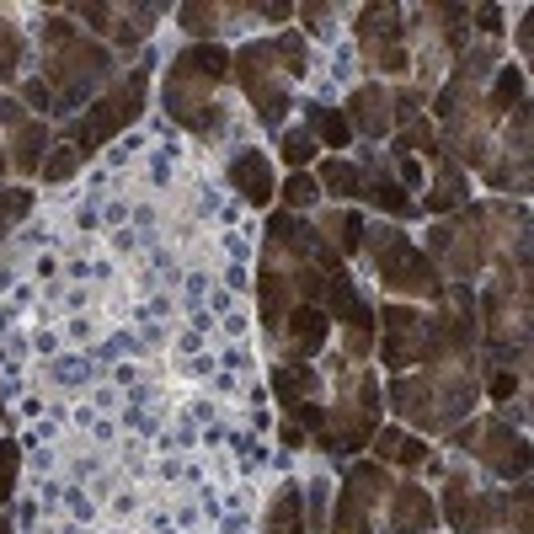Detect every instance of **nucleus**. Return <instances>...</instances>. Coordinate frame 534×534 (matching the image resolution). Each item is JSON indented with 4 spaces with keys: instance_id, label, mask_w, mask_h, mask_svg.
I'll return each mask as SVG.
<instances>
[{
    "instance_id": "obj_32",
    "label": "nucleus",
    "mask_w": 534,
    "mask_h": 534,
    "mask_svg": "<svg viewBox=\"0 0 534 534\" xmlns=\"http://www.w3.org/2000/svg\"><path fill=\"white\" fill-rule=\"evenodd\" d=\"M182 27H187V33H214V27H219V11L214 6H182Z\"/></svg>"
},
{
    "instance_id": "obj_25",
    "label": "nucleus",
    "mask_w": 534,
    "mask_h": 534,
    "mask_svg": "<svg viewBox=\"0 0 534 534\" xmlns=\"http://www.w3.org/2000/svg\"><path fill=\"white\" fill-rule=\"evenodd\" d=\"M278 155H284L294 171L310 166V161H316V134H310V129H289L284 139H278Z\"/></svg>"
},
{
    "instance_id": "obj_4",
    "label": "nucleus",
    "mask_w": 534,
    "mask_h": 534,
    "mask_svg": "<svg viewBox=\"0 0 534 534\" xmlns=\"http://www.w3.org/2000/svg\"><path fill=\"white\" fill-rule=\"evenodd\" d=\"M385 492H390L385 465H353L348 486H342V508L332 518V534H369V513L385 502Z\"/></svg>"
},
{
    "instance_id": "obj_27",
    "label": "nucleus",
    "mask_w": 534,
    "mask_h": 534,
    "mask_svg": "<svg viewBox=\"0 0 534 534\" xmlns=\"http://www.w3.org/2000/svg\"><path fill=\"white\" fill-rule=\"evenodd\" d=\"M460 198H465V187H460V177L444 166V177H438V187L428 193V209H433V214H449V209H460Z\"/></svg>"
},
{
    "instance_id": "obj_36",
    "label": "nucleus",
    "mask_w": 534,
    "mask_h": 534,
    "mask_svg": "<svg viewBox=\"0 0 534 534\" xmlns=\"http://www.w3.org/2000/svg\"><path fill=\"white\" fill-rule=\"evenodd\" d=\"M513 508H518V534H529V486L513 492Z\"/></svg>"
},
{
    "instance_id": "obj_9",
    "label": "nucleus",
    "mask_w": 534,
    "mask_h": 534,
    "mask_svg": "<svg viewBox=\"0 0 534 534\" xmlns=\"http://www.w3.org/2000/svg\"><path fill=\"white\" fill-rule=\"evenodd\" d=\"M107 70V49H97V43H86V38H70V43H59V59H54V81L70 91H81V81H91V75H102Z\"/></svg>"
},
{
    "instance_id": "obj_22",
    "label": "nucleus",
    "mask_w": 534,
    "mask_h": 534,
    "mask_svg": "<svg viewBox=\"0 0 534 534\" xmlns=\"http://www.w3.org/2000/svg\"><path fill=\"white\" fill-rule=\"evenodd\" d=\"M262 321L267 326H278L284 321V300H289V284H284V273H278V267H262Z\"/></svg>"
},
{
    "instance_id": "obj_23",
    "label": "nucleus",
    "mask_w": 534,
    "mask_h": 534,
    "mask_svg": "<svg viewBox=\"0 0 534 534\" xmlns=\"http://www.w3.org/2000/svg\"><path fill=\"white\" fill-rule=\"evenodd\" d=\"M444 513H449V524H454V529H465V534H470V518H476V497H470V486H465L460 476L444 486Z\"/></svg>"
},
{
    "instance_id": "obj_44",
    "label": "nucleus",
    "mask_w": 534,
    "mask_h": 534,
    "mask_svg": "<svg viewBox=\"0 0 534 534\" xmlns=\"http://www.w3.org/2000/svg\"><path fill=\"white\" fill-rule=\"evenodd\" d=\"M0 166H6V155H0Z\"/></svg>"
},
{
    "instance_id": "obj_12",
    "label": "nucleus",
    "mask_w": 534,
    "mask_h": 534,
    "mask_svg": "<svg viewBox=\"0 0 534 534\" xmlns=\"http://www.w3.org/2000/svg\"><path fill=\"white\" fill-rule=\"evenodd\" d=\"M225 70H230V54L214 49V43H193V49H182L177 65H171V75H177V81H198V86L225 81Z\"/></svg>"
},
{
    "instance_id": "obj_19",
    "label": "nucleus",
    "mask_w": 534,
    "mask_h": 534,
    "mask_svg": "<svg viewBox=\"0 0 534 534\" xmlns=\"http://www.w3.org/2000/svg\"><path fill=\"white\" fill-rule=\"evenodd\" d=\"M326 246H332V251H358V246H364V219H358L353 209L326 214Z\"/></svg>"
},
{
    "instance_id": "obj_10",
    "label": "nucleus",
    "mask_w": 534,
    "mask_h": 534,
    "mask_svg": "<svg viewBox=\"0 0 534 534\" xmlns=\"http://www.w3.org/2000/svg\"><path fill=\"white\" fill-rule=\"evenodd\" d=\"M433 518V497L422 486H390V534H428Z\"/></svg>"
},
{
    "instance_id": "obj_7",
    "label": "nucleus",
    "mask_w": 534,
    "mask_h": 534,
    "mask_svg": "<svg viewBox=\"0 0 534 534\" xmlns=\"http://www.w3.org/2000/svg\"><path fill=\"white\" fill-rule=\"evenodd\" d=\"M380 321H385V364H390V369L422 364V337H428V326H422L417 310L385 305V310H380Z\"/></svg>"
},
{
    "instance_id": "obj_2",
    "label": "nucleus",
    "mask_w": 534,
    "mask_h": 534,
    "mask_svg": "<svg viewBox=\"0 0 534 534\" xmlns=\"http://www.w3.org/2000/svg\"><path fill=\"white\" fill-rule=\"evenodd\" d=\"M235 70H241V86H246V97L257 102V113H262V123H278L289 113V86L278 81V59H273V43H251V49H241L230 59Z\"/></svg>"
},
{
    "instance_id": "obj_20",
    "label": "nucleus",
    "mask_w": 534,
    "mask_h": 534,
    "mask_svg": "<svg viewBox=\"0 0 534 534\" xmlns=\"http://www.w3.org/2000/svg\"><path fill=\"white\" fill-rule=\"evenodd\" d=\"M321 187L337 198H364V171H358L353 161H326L321 166Z\"/></svg>"
},
{
    "instance_id": "obj_16",
    "label": "nucleus",
    "mask_w": 534,
    "mask_h": 534,
    "mask_svg": "<svg viewBox=\"0 0 534 534\" xmlns=\"http://www.w3.org/2000/svg\"><path fill=\"white\" fill-rule=\"evenodd\" d=\"M364 198H374L380 209H390L396 219H406V214L417 209V203L406 198V187H401L396 177H385V171H374V177H364Z\"/></svg>"
},
{
    "instance_id": "obj_1",
    "label": "nucleus",
    "mask_w": 534,
    "mask_h": 534,
    "mask_svg": "<svg viewBox=\"0 0 534 534\" xmlns=\"http://www.w3.org/2000/svg\"><path fill=\"white\" fill-rule=\"evenodd\" d=\"M374 267H380V284L396 289V294H444V284H438V267L428 251H417L396 225H385L380 235H374Z\"/></svg>"
},
{
    "instance_id": "obj_29",
    "label": "nucleus",
    "mask_w": 534,
    "mask_h": 534,
    "mask_svg": "<svg viewBox=\"0 0 534 534\" xmlns=\"http://www.w3.org/2000/svg\"><path fill=\"white\" fill-rule=\"evenodd\" d=\"M75 166H81V150H75V145H59L49 161H43V182H65V177H75Z\"/></svg>"
},
{
    "instance_id": "obj_38",
    "label": "nucleus",
    "mask_w": 534,
    "mask_h": 534,
    "mask_svg": "<svg viewBox=\"0 0 534 534\" xmlns=\"http://www.w3.org/2000/svg\"><path fill=\"white\" fill-rule=\"evenodd\" d=\"M81 17H86V27H97V33H107V17H113V11H107V6H81Z\"/></svg>"
},
{
    "instance_id": "obj_8",
    "label": "nucleus",
    "mask_w": 534,
    "mask_h": 534,
    "mask_svg": "<svg viewBox=\"0 0 534 534\" xmlns=\"http://www.w3.org/2000/svg\"><path fill=\"white\" fill-rule=\"evenodd\" d=\"M166 107H171V118L187 123V129H198V134H209L219 123L214 86H198V81H177V75H171L166 81Z\"/></svg>"
},
{
    "instance_id": "obj_40",
    "label": "nucleus",
    "mask_w": 534,
    "mask_h": 534,
    "mask_svg": "<svg viewBox=\"0 0 534 534\" xmlns=\"http://www.w3.org/2000/svg\"><path fill=\"white\" fill-rule=\"evenodd\" d=\"M49 97H54V91H49V86H43V81H33V86H27V102H38V107H49Z\"/></svg>"
},
{
    "instance_id": "obj_5",
    "label": "nucleus",
    "mask_w": 534,
    "mask_h": 534,
    "mask_svg": "<svg viewBox=\"0 0 534 534\" xmlns=\"http://www.w3.org/2000/svg\"><path fill=\"white\" fill-rule=\"evenodd\" d=\"M358 38H364V54L369 65L380 70H406V49H401V22H396V6H369L364 22H358Z\"/></svg>"
},
{
    "instance_id": "obj_41",
    "label": "nucleus",
    "mask_w": 534,
    "mask_h": 534,
    "mask_svg": "<svg viewBox=\"0 0 534 534\" xmlns=\"http://www.w3.org/2000/svg\"><path fill=\"white\" fill-rule=\"evenodd\" d=\"M262 17L267 22H284V17H294V6H262Z\"/></svg>"
},
{
    "instance_id": "obj_6",
    "label": "nucleus",
    "mask_w": 534,
    "mask_h": 534,
    "mask_svg": "<svg viewBox=\"0 0 534 534\" xmlns=\"http://www.w3.org/2000/svg\"><path fill=\"white\" fill-rule=\"evenodd\" d=\"M460 438L465 444H481L476 454L497 470V476H524L529 470V449H524V438H518L508 422H481V428H470Z\"/></svg>"
},
{
    "instance_id": "obj_35",
    "label": "nucleus",
    "mask_w": 534,
    "mask_h": 534,
    "mask_svg": "<svg viewBox=\"0 0 534 534\" xmlns=\"http://www.w3.org/2000/svg\"><path fill=\"white\" fill-rule=\"evenodd\" d=\"M422 460H428V444H422V438H401L396 465H422Z\"/></svg>"
},
{
    "instance_id": "obj_26",
    "label": "nucleus",
    "mask_w": 534,
    "mask_h": 534,
    "mask_svg": "<svg viewBox=\"0 0 534 534\" xmlns=\"http://www.w3.org/2000/svg\"><path fill=\"white\" fill-rule=\"evenodd\" d=\"M278 193H284L289 209H310V203L321 198V182H316V177H305V171H294V177H289L284 187H278Z\"/></svg>"
},
{
    "instance_id": "obj_3",
    "label": "nucleus",
    "mask_w": 534,
    "mask_h": 534,
    "mask_svg": "<svg viewBox=\"0 0 534 534\" xmlns=\"http://www.w3.org/2000/svg\"><path fill=\"white\" fill-rule=\"evenodd\" d=\"M139 107H145V70H134V75H129V86H118L113 97H102V102L86 113V123L75 129V139H81V155H86V150H97L102 139H113L123 123H134V118H139Z\"/></svg>"
},
{
    "instance_id": "obj_13",
    "label": "nucleus",
    "mask_w": 534,
    "mask_h": 534,
    "mask_svg": "<svg viewBox=\"0 0 534 534\" xmlns=\"http://www.w3.org/2000/svg\"><path fill=\"white\" fill-rule=\"evenodd\" d=\"M230 182H235V193L251 198V203H267L278 193V187H273V166H267V155H257V150L235 155V161H230Z\"/></svg>"
},
{
    "instance_id": "obj_24",
    "label": "nucleus",
    "mask_w": 534,
    "mask_h": 534,
    "mask_svg": "<svg viewBox=\"0 0 534 534\" xmlns=\"http://www.w3.org/2000/svg\"><path fill=\"white\" fill-rule=\"evenodd\" d=\"M508 107H524V75H518V65H502L497 91H492V113H508Z\"/></svg>"
},
{
    "instance_id": "obj_42",
    "label": "nucleus",
    "mask_w": 534,
    "mask_h": 534,
    "mask_svg": "<svg viewBox=\"0 0 534 534\" xmlns=\"http://www.w3.org/2000/svg\"><path fill=\"white\" fill-rule=\"evenodd\" d=\"M476 17H481V33H497V11H492V6H481Z\"/></svg>"
},
{
    "instance_id": "obj_14",
    "label": "nucleus",
    "mask_w": 534,
    "mask_h": 534,
    "mask_svg": "<svg viewBox=\"0 0 534 534\" xmlns=\"http://www.w3.org/2000/svg\"><path fill=\"white\" fill-rule=\"evenodd\" d=\"M326 310H316V305H300L289 316V353H300V358H310V353H321V342H326Z\"/></svg>"
},
{
    "instance_id": "obj_11",
    "label": "nucleus",
    "mask_w": 534,
    "mask_h": 534,
    "mask_svg": "<svg viewBox=\"0 0 534 534\" xmlns=\"http://www.w3.org/2000/svg\"><path fill=\"white\" fill-rule=\"evenodd\" d=\"M342 118H348V129H353V134L380 139V134L390 129V97H385V86H358Z\"/></svg>"
},
{
    "instance_id": "obj_33",
    "label": "nucleus",
    "mask_w": 534,
    "mask_h": 534,
    "mask_svg": "<svg viewBox=\"0 0 534 534\" xmlns=\"http://www.w3.org/2000/svg\"><path fill=\"white\" fill-rule=\"evenodd\" d=\"M374 454H380V465H396V454H401V428H380V433H374Z\"/></svg>"
},
{
    "instance_id": "obj_17",
    "label": "nucleus",
    "mask_w": 534,
    "mask_h": 534,
    "mask_svg": "<svg viewBox=\"0 0 534 534\" xmlns=\"http://www.w3.org/2000/svg\"><path fill=\"white\" fill-rule=\"evenodd\" d=\"M11 150H17V155H11V166H17V171H43V155H38L43 150V123L38 118H22Z\"/></svg>"
},
{
    "instance_id": "obj_43",
    "label": "nucleus",
    "mask_w": 534,
    "mask_h": 534,
    "mask_svg": "<svg viewBox=\"0 0 534 534\" xmlns=\"http://www.w3.org/2000/svg\"><path fill=\"white\" fill-rule=\"evenodd\" d=\"M401 177H406V187H417V182H422V171H417V161H401Z\"/></svg>"
},
{
    "instance_id": "obj_30",
    "label": "nucleus",
    "mask_w": 534,
    "mask_h": 534,
    "mask_svg": "<svg viewBox=\"0 0 534 534\" xmlns=\"http://www.w3.org/2000/svg\"><path fill=\"white\" fill-rule=\"evenodd\" d=\"M17 465H22L17 444H11V438H0V502L17 492Z\"/></svg>"
},
{
    "instance_id": "obj_31",
    "label": "nucleus",
    "mask_w": 534,
    "mask_h": 534,
    "mask_svg": "<svg viewBox=\"0 0 534 534\" xmlns=\"http://www.w3.org/2000/svg\"><path fill=\"white\" fill-rule=\"evenodd\" d=\"M17 59H22V43H17V33H11L6 22H0V81L17 75Z\"/></svg>"
},
{
    "instance_id": "obj_18",
    "label": "nucleus",
    "mask_w": 534,
    "mask_h": 534,
    "mask_svg": "<svg viewBox=\"0 0 534 534\" xmlns=\"http://www.w3.org/2000/svg\"><path fill=\"white\" fill-rule=\"evenodd\" d=\"M273 390H278V401H284V406H300V401H310V396H316V390H321V380H316V369H278L273 374Z\"/></svg>"
},
{
    "instance_id": "obj_21",
    "label": "nucleus",
    "mask_w": 534,
    "mask_h": 534,
    "mask_svg": "<svg viewBox=\"0 0 534 534\" xmlns=\"http://www.w3.org/2000/svg\"><path fill=\"white\" fill-rule=\"evenodd\" d=\"M310 129H316V134L326 139V150H348V145H353L348 118L332 113V107H310Z\"/></svg>"
},
{
    "instance_id": "obj_15",
    "label": "nucleus",
    "mask_w": 534,
    "mask_h": 534,
    "mask_svg": "<svg viewBox=\"0 0 534 534\" xmlns=\"http://www.w3.org/2000/svg\"><path fill=\"white\" fill-rule=\"evenodd\" d=\"M305 529V502H300V486H284L267 508V534H300Z\"/></svg>"
},
{
    "instance_id": "obj_39",
    "label": "nucleus",
    "mask_w": 534,
    "mask_h": 534,
    "mask_svg": "<svg viewBox=\"0 0 534 534\" xmlns=\"http://www.w3.org/2000/svg\"><path fill=\"white\" fill-rule=\"evenodd\" d=\"M300 17L310 22V27H316V33H321V27H326V17H332V11H326V6H300Z\"/></svg>"
},
{
    "instance_id": "obj_28",
    "label": "nucleus",
    "mask_w": 534,
    "mask_h": 534,
    "mask_svg": "<svg viewBox=\"0 0 534 534\" xmlns=\"http://www.w3.org/2000/svg\"><path fill=\"white\" fill-rule=\"evenodd\" d=\"M273 59H278V70H284V75H305V65H310V59H305V43L294 38V33H284V38L273 43Z\"/></svg>"
},
{
    "instance_id": "obj_37",
    "label": "nucleus",
    "mask_w": 534,
    "mask_h": 534,
    "mask_svg": "<svg viewBox=\"0 0 534 534\" xmlns=\"http://www.w3.org/2000/svg\"><path fill=\"white\" fill-rule=\"evenodd\" d=\"M513 390H518V380H513L508 369H502V374H492V396H497V401H508Z\"/></svg>"
},
{
    "instance_id": "obj_34",
    "label": "nucleus",
    "mask_w": 534,
    "mask_h": 534,
    "mask_svg": "<svg viewBox=\"0 0 534 534\" xmlns=\"http://www.w3.org/2000/svg\"><path fill=\"white\" fill-rule=\"evenodd\" d=\"M27 209H33V193H22V187H6V193H0V214L6 219H22Z\"/></svg>"
}]
</instances>
